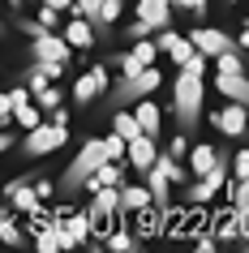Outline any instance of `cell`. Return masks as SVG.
<instances>
[{"label":"cell","instance_id":"6da1fadb","mask_svg":"<svg viewBox=\"0 0 249 253\" xmlns=\"http://www.w3.org/2000/svg\"><path fill=\"white\" fill-rule=\"evenodd\" d=\"M202 99H206L202 73L181 69V78H176V86H172V116H176V129H181V133L198 129V120H202Z\"/></svg>","mask_w":249,"mask_h":253},{"label":"cell","instance_id":"7a4b0ae2","mask_svg":"<svg viewBox=\"0 0 249 253\" xmlns=\"http://www.w3.org/2000/svg\"><path fill=\"white\" fill-rule=\"evenodd\" d=\"M99 163H107V155H103V137H86V142H82V150L69 159V168L60 172V180H56V198H73V193H82L86 176H91Z\"/></svg>","mask_w":249,"mask_h":253},{"label":"cell","instance_id":"3957f363","mask_svg":"<svg viewBox=\"0 0 249 253\" xmlns=\"http://www.w3.org/2000/svg\"><path fill=\"white\" fill-rule=\"evenodd\" d=\"M69 142V125H56V120H39L35 129H26L22 137V159H48Z\"/></svg>","mask_w":249,"mask_h":253},{"label":"cell","instance_id":"277c9868","mask_svg":"<svg viewBox=\"0 0 249 253\" xmlns=\"http://www.w3.org/2000/svg\"><path fill=\"white\" fill-rule=\"evenodd\" d=\"M163 86V73H159L155 65L142 69V73H133V78H120L112 90H107V99H112V107H133L138 99H146L150 90H159Z\"/></svg>","mask_w":249,"mask_h":253},{"label":"cell","instance_id":"5b68a950","mask_svg":"<svg viewBox=\"0 0 249 253\" xmlns=\"http://www.w3.org/2000/svg\"><path fill=\"white\" fill-rule=\"evenodd\" d=\"M116 211H120V185H107V189H95L91 193L86 219H91L95 232H107V219H116Z\"/></svg>","mask_w":249,"mask_h":253},{"label":"cell","instance_id":"8992f818","mask_svg":"<svg viewBox=\"0 0 249 253\" xmlns=\"http://www.w3.org/2000/svg\"><path fill=\"white\" fill-rule=\"evenodd\" d=\"M107 90H112V82H107V65H91L78 82H73V103H78V107H91L95 99L107 94Z\"/></svg>","mask_w":249,"mask_h":253},{"label":"cell","instance_id":"52a82bcc","mask_svg":"<svg viewBox=\"0 0 249 253\" xmlns=\"http://www.w3.org/2000/svg\"><path fill=\"white\" fill-rule=\"evenodd\" d=\"M30 56H35V60H60V65H69V60H73V47H69L65 35L43 30V35H35V39H30Z\"/></svg>","mask_w":249,"mask_h":253},{"label":"cell","instance_id":"ba28073f","mask_svg":"<svg viewBox=\"0 0 249 253\" xmlns=\"http://www.w3.org/2000/svg\"><path fill=\"white\" fill-rule=\"evenodd\" d=\"M159 159V137H150V133H138L129 142V146H125V163H129L133 172H150V163Z\"/></svg>","mask_w":249,"mask_h":253},{"label":"cell","instance_id":"9c48e42d","mask_svg":"<svg viewBox=\"0 0 249 253\" xmlns=\"http://www.w3.org/2000/svg\"><path fill=\"white\" fill-rule=\"evenodd\" d=\"M4 198H9V206H13L17 214H35L43 206L39 193H35V176H22V180H9L4 185Z\"/></svg>","mask_w":249,"mask_h":253},{"label":"cell","instance_id":"30bf717a","mask_svg":"<svg viewBox=\"0 0 249 253\" xmlns=\"http://www.w3.org/2000/svg\"><path fill=\"white\" fill-rule=\"evenodd\" d=\"M210 125H215L223 137H245V129H249V107L228 99V107H223V112H215V116H210Z\"/></svg>","mask_w":249,"mask_h":253},{"label":"cell","instance_id":"8fae6325","mask_svg":"<svg viewBox=\"0 0 249 253\" xmlns=\"http://www.w3.org/2000/svg\"><path fill=\"white\" fill-rule=\"evenodd\" d=\"M185 39L194 43V52L210 56V60H215V56H219V52H228V47H232V39H228L223 30H215V26H194V30H189V35H185Z\"/></svg>","mask_w":249,"mask_h":253},{"label":"cell","instance_id":"7c38bea8","mask_svg":"<svg viewBox=\"0 0 249 253\" xmlns=\"http://www.w3.org/2000/svg\"><path fill=\"white\" fill-rule=\"evenodd\" d=\"M146 206H155L150 189H146V185H125V180H120V211H116L120 223H125V219H133V214H142Z\"/></svg>","mask_w":249,"mask_h":253},{"label":"cell","instance_id":"4fadbf2b","mask_svg":"<svg viewBox=\"0 0 249 253\" xmlns=\"http://www.w3.org/2000/svg\"><path fill=\"white\" fill-rule=\"evenodd\" d=\"M215 90L232 103H245L249 107V78L245 73H215Z\"/></svg>","mask_w":249,"mask_h":253},{"label":"cell","instance_id":"5bb4252c","mask_svg":"<svg viewBox=\"0 0 249 253\" xmlns=\"http://www.w3.org/2000/svg\"><path fill=\"white\" fill-rule=\"evenodd\" d=\"M125 180V163H99L91 176H86V185H82V193H95V189H107V185H120Z\"/></svg>","mask_w":249,"mask_h":253},{"label":"cell","instance_id":"9a60e30c","mask_svg":"<svg viewBox=\"0 0 249 253\" xmlns=\"http://www.w3.org/2000/svg\"><path fill=\"white\" fill-rule=\"evenodd\" d=\"M185 159H189V176H194V180H198V176H206L210 168H215V163L223 159V150H215V146H210V142H198V146L189 150Z\"/></svg>","mask_w":249,"mask_h":253},{"label":"cell","instance_id":"2e32d148","mask_svg":"<svg viewBox=\"0 0 249 253\" xmlns=\"http://www.w3.org/2000/svg\"><path fill=\"white\" fill-rule=\"evenodd\" d=\"M138 17L150 30H163L172 22V0H138Z\"/></svg>","mask_w":249,"mask_h":253},{"label":"cell","instance_id":"e0dca14e","mask_svg":"<svg viewBox=\"0 0 249 253\" xmlns=\"http://www.w3.org/2000/svg\"><path fill=\"white\" fill-rule=\"evenodd\" d=\"M95 35H99V30L91 26V17H78V13H73V22H65V39H69V47H91Z\"/></svg>","mask_w":249,"mask_h":253},{"label":"cell","instance_id":"ac0fdd59","mask_svg":"<svg viewBox=\"0 0 249 253\" xmlns=\"http://www.w3.org/2000/svg\"><path fill=\"white\" fill-rule=\"evenodd\" d=\"M133 116H138V125H142V133L159 137V103H155V99H150V94L133 103Z\"/></svg>","mask_w":249,"mask_h":253},{"label":"cell","instance_id":"d6986e66","mask_svg":"<svg viewBox=\"0 0 249 253\" xmlns=\"http://www.w3.org/2000/svg\"><path fill=\"white\" fill-rule=\"evenodd\" d=\"M146 189H150V198H155V206H168V189H172V180H168V172L159 168V163H150V172H146Z\"/></svg>","mask_w":249,"mask_h":253},{"label":"cell","instance_id":"ffe728a7","mask_svg":"<svg viewBox=\"0 0 249 253\" xmlns=\"http://www.w3.org/2000/svg\"><path fill=\"white\" fill-rule=\"evenodd\" d=\"M112 133H120L125 142H133V137L142 133V125H138V116H133V107H116V116H112Z\"/></svg>","mask_w":249,"mask_h":253},{"label":"cell","instance_id":"44dd1931","mask_svg":"<svg viewBox=\"0 0 249 253\" xmlns=\"http://www.w3.org/2000/svg\"><path fill=\"white\" fill-rule=\"evenodd\" d=\"M210 227H215V240H219V245H236V240H241V227H236V211H223Z\"/></svg>","mask_w":249,"mask_h":253},{"label":"cell","instance_id":"7402d4cb","mask_svg":"<svg viewBox=\"0 0 249 253\" xmlns=\"http://www.w3.org/2000/svg\"><path fill=\"white\" fill-rule=\"evenodd\" d=\"M65 232H69V240H73V249H78V245H86V240H91V219H86V211H78V214H69L65 219Z\"/></svg>","mask_w":249,"mask_h":253},{"label":"cell","instance_id":"603a6c76","mask_svg":"<svg viewBox=\"0 0 249 253\" xmlns=\"http://www.w3.org/2000/svg\"><path fill=\"white\" fill-rule=\"evenodd\" d=\"M159 168H163V172H168V180L172 185H189V180H194V176H189V168H185L181 159H176V155H159Z\"/></svg>","mask_w":249,"mask_h":253},{"label":"cell","instance_id":"cb8c5ba5","mask_svg":"<svg viewBox=\"0 0 249 253\" xmlns=\"http://www.w3.org/2000/svg\"><path fill=\"white\" fill-rule=\"evenodd\" d=\"M215 73H245V56H241V47H228V52L215 56Z\"/></svg>","mask_w":249,"mask_h":253},{"label":"cell","instance_id":"d4e9b609","mask_svg":"<svg viewBox=\"0 0 249 253\" xmlns=\"http://www.w3.org/2000/svg\"><path fill=\"white\" fill-rule=\"evenodd\" d=\"M120 9H125V0H103L95 13V30H112V22H120Z\"/></svg>","mask_w":249,"mask_h":253},{"label":"cell","instance_id":"484cf974","mask_svg":"<svg viewBox=\"0 0 249 253\" xmlns=\"http://www.w3.org/2000/svg\"><path fill=\"white\" fill-rule=\"evenodd\" d=\"M30 99H35V107H43V112H56V107H60V99H65V90H60V82H52V86L35 90Z\"/></svg>","mask_w":249,"mask_h":253},{"label":"cell","instance_id":"4316f807","mask_svg":"<svg viewBox=\"0 0 249 253\" xmlns=\"http://www.w3.org/2000/svg\"><path fill=\"white\" fill-rule=\"evenodd\" d=\"M43 120V107H35V103H22V107H13V125H22V129H35Z\"/></svg>","mask_w":249,"mask_h":253},{"label":"cell","instance_id":"83f0119b","mask_svg":"<svg viewBox=\"0 0 249 253\" xmlns=\"http://www.w3.org/2000/svg\"><path fill=\"white\" fill-rule=\"evenodd\" d=\"M163 56H172V65H181V69H185V65H189V56H194V43H189V39L181 35V39L172 43V47H168Z\"/></svg>","mask_w":249,"mask_h":253},{"label":"cell","instance_id":"f1b7e54d","mask_svg":"<svg viewBox=\"0 0 249 253\" xmlns=\"http://www.w3.org/2000/svg\"><path fill=\"white\" fill-rule=\"evenodd\" d=\"M0 245H22V232H17L13 214H0Z\"/></svg>","mask_w":249,"mask_h":253},{"label":"cell","instance_id":"f546056e","mask_svg":"<svg viewBox=\"0 0 249 253\" xmlns=\"http://www.w3.org/2000/svg\"><path fill=\"white\" fill-rule=\"evenodd\" d=\"M125 146H129V142H125V137L120 133H112V137H103V155L112 163H125Z\"/></svg>","mask_w":249,"mask_h":253},{"label":"cell","instance_id":"4dcf8cb0","mask_svg":"<svg viewBox=\"0 0 249 253\" xmlns=\"http://www.w3.org/2000/svg\"><path fill=\"white\" fill-rule=\"evenodd\" d=\"M228 172H232V180H241V176H249V150H236L232 159H228Z\"/></svg>","mask_w":249,"mask_h":253},{"label":"cell","instance_id":"1f68e13d","mask_svg":"<svg viewBox=\"0 0 249 253\" xmlns=\"http://www.w3.org/2000/svg\"><path fill=\"white\" fill-rule=\"evenodd\" d=\"M138 245H142V240L133 236V232H112V236H107V249H138Z\"/></svg>","mask_w":249,"mask_h":253},{"label":"cell","instance_id":"d6a6232c","mask_svg":"<svg viewBox=\"0 0 249 253\" xmlns=\"http://www.w3.org/2000/svg\"><path fill=\"white\" fill-rule=\"evenodd\" d=\"M172 9H185V13H194V17H206L210 0H172Z\"/></svg>","mask_w":249,"mask_h":253},{"label":"cell","instance_id":"836d02e7","mask_svg":"<svg viewBox=\"0 0 249 253\" xmlns=\"http://www.w3.org/2000/svg\"><path fill=\"white\" fill-rule=\"evenodd\" d=\"M232 206H241V211H249V176H241L232 185Z\"/></svg>","mask_w":249,"mask_h":253},{"label":"cell","instance_id":"e575fe53","mask_svg":"<svg viewBox=\"0 0 249 253\" xmlns=\"http://www.w3.org/2000/svg\"><path fill=\"white\" fill-rule=\"evenodd\" d=\"M168 155H176V159H185V155H189V137H185V133H176V137L168 142Z\"/></svg>","mask_w":249,"mask_h":253},{"label":"cell","instance_id":"d590c367","mask_svg":"<svg viewBox=\"0 0 249 253\" xmlns=\"http://www.w3.org/2000/svg\"><path fill=\"white\" fill-rule=\"evenodd\" d=\"M35 193H39V202H48V198H56V185L48 176H35Z\"/></svg>","mask_w":249,"mask_h":253},{"label":"cell","instance_id":"8d00e7d4","mask_svg":"<svg viewBox=\"0 0 249 253\" xmlns=\"http://www.w3.org/2000/svg\"><path fill=\"white\" fill-rule=\"evenodd\" d=\"M0 125H13V99H9V90H0Z\"/></svg>","mask_w":249,"mask_h":253},{"label":"cell","instance_id":"74e56055","mask_svg":"<svg viewBox=\"0 0 249 253\" xmlns=\"http://www.w3.org/2000/svg\"><path fill=\"white\" fill-rule=\"evenodd\" d=\"M9 99H13V107H22V103H35V99H30V86H26V82H22V86H13V90H9Z\"/></svg>","mask_w":249,"mask_h":253},{"label":"cell","instance_id":"f35d334b","mask_svg":"<svg viewBox=\"0 0 249 253\" xmlns=\"http://www.w3.org/2000/svg\"><path fill=\"white\" fill-rule=\"evenodd\" d=\"M56 13H60V9H52V4H43V9H39V22H43L48 30H56Z\"/></svg>","mask_w":249,"mask_h":253},{"label":"cell","instance_id":"ab89813d","mask_svg":"<svg viewBox=\"0 0 249 253\" xmlns=\"http://www.w3.org/2000/svg\"><path fill=\"white\" fill-rule=\"evenodd\" d=\"M17 30H22V35H30V39H35V35H43V30H48V26H43V22H17Z\"/></svg>","mask_w":249,"mask_h":253},{"label":"cell","instance_id":"60d3db41","mask_svg":"<svg viewBox=\"0 0 249 253\" xmlns=\"http://www.w3.org/2000/svg\"><path fill=\"white\" fill-rule=\"evenodd\" d=\"M4 150H13V133H9V129H0V155H4Z\"/></svg>","mask_w":249,"mask_h":253},{"label":"cell","instance_id":"b9f144b4","mask_svg":"<svg viewBox=\"0 0 249 253\" xmlns=\"http://www.w3.org/2000/svg\"><path fill=\"white\" fill-rule=\"evenodd\" d=\"M194 245H198V249H202V253H206V249H215V245H219V240H215V236H198Z\"/></svg>","mask_w":249,"mask_h":253},{"label":"cell","instance_id":"7bdbcfd3","mask_svg":"<svg viewBox=\"0 0 249 253\" xmlns=\"http://www.w3.org/2000/svg\"><path fill=\"white\" fill-rule=\"evenodd\" d=\"M43 4H52V9H60V13H69V9H73V0H43Z\"/></svg>","mask_w":249,"mask_h":253},{"label":"cell","instance_id":"ee69618b","mask_svg":"<svg viewBox=\"0 0 249 253\" xmlns=\"http://www.w3.org/2000/svg\"><path fill=\"white\" fill-rule=\"evenodd\" d=\"M9 9H13V13H22V0H9Z\"/></svg>","mask_w":249,"mask_h":253},{"label":"cell","instance_id":"f6af8a7d","mask_svg":"<svg viewBox=\"0 0 249 253\" xmlns=\"http://www.w3.org/2000/svg\"><path fill=\"white\" fill-rule=\"evenodd\" d=\"M0 35H4V22H0Z\"/></svg>","mask_w":249,"mask_h":253},{"label":"cell","instance_id":"bcb514c9","mask_svg":"<svg viewBox=\"0 0 249 253\" xmlns=\"http://www.w3.org/2000/svg\"><path fill=\"white\" fill-rule=\"evenodd\" d=\"M228 4H236V0H228Z\"/></svg>","mask_w":249,"mask_h":253}]
</instances>
